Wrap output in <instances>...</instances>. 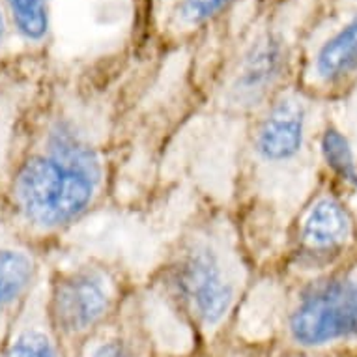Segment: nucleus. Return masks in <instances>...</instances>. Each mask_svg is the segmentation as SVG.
<instances>
[{"mask_svg":"<svg viewBox=\"0 0 357 357\" xmlns=\"http://www.w3.org/2000/svg\"><path fill=\"white\" fill-rule=\"evenodd\" d=\"M169 282L189 312L206 326L227 314L234 301V284L221 257L206 243L189 245L169 270Z\"/></svg>","mask_w":357,"mask_h":357,"instance_id":"nucleus-3","label":"nucleus"},{"mask_svg":"<svg viewBox=\"0 0 357 357\" xmlns=\"http://www.w3.org/2000/svg\"><path fill=\"white\" fill-rule=\"evenodd\" d=\"M34 262L15 249H0V310L6 309L34 279Z\"/></svg>","mask_w":357,"mask_h":357,"instance_id":"nucleus-10","label":"nucleus"},{"mask_svg":"<svg viewBox=\"0 0 357 357\" xmlns=\"http://www.w3.org/2000/svg\"><path fill=\"white\" fill-rule=\"evenodd\" d=\"M318 148L329 172L346 185L357 189V159L342 131L328 123L320 131Z\"/></svg>","mask_w":357,"mask_h":357,"instance_id":"nucleus-9","label":"nucleus"},{"mask_svg":"<svg viewBox=\"0 0 357 357\" xmlns=\"http://www.w3.org/2000/svg\"><path fill=\"white\" fill-rule=\"evenodd\" d=\"M116 277L103 266L81 264L53 279L51 317L64 333L79 335L105 318L114 301Z\"/></svg>","mask_w":357,"mask_h":357,"instance_id":"nucleus-5","label":"nucleus"},{"mask_svg":"<svg viewBox=\"0 0 357 357\" xmlns=\"http://www.w3.org/2000/svg\"><path fill=\"white\" fill-rule=\"evenodd\" d=\"M101 174L100 153L84 133L70 120H56L47 131L45 153L19 167L13 200L32 227L64 229L92 206Z\"/></svg>","mask_w":357,"mask_h":357,"instance_id":"nucleus-1","label":"nucleus"},{"mask_svg":"<svg viewBox=\"0 0 357 357\" xmlns=\"http://www.w3.org/2000/svg\"><path fill=\"white\" fill-rule=\"evenodd\" d=\"M92 357H131V354L120 340H109L105 344H101Z\"/></svg>","mask_w":357,"mask_h":357,"instance_id":"nucleus-14","label":"nucleus"},{"mask_svg":"<svg viewBox=\"0 0 357 357\" xmlns=\"http://www.w3.org/2000/svg\"><path fill=\"white\" fill-rule=\"evenodd\" d=\"M6 357H59L56 348L40 331H24L8 350Z\"/></svg>","mask_w":357,"mask_h":357,"instance_id":"nucleus-12","label":"nucleus"},{"mask_svg":"<svg viewBox=\"0 0 357 357\" xmlns=\"http://www.w3.org/2000/svg\"><path fill=\"white\" fill-rule=\"evenodd\" d=\"M19 32L29 40H40L47 32L45 0H8Z\"/></svg>","mask_w":357,"mask_h":357,"instance_id":"nucleus-11","label":"nucleus"},{"mask_svg":"<svg viewBox=\"0 0 357 357\" xmlns=\"http://www.w3.org/2000/svg\"><path fill=\"white\" fill-rule=\"evenodd\" d=\"M357 219L344 199L333 189L312 197L296 229V255L299 262L314 268L333 266L354 251Z\"/></svg>","mask_w":357,"mask_h":357,"instance_id":"nucleus-4","label":"nucleus"},{"mask_svg":"<svg viewBox=\"0 0 357 357\" xmlns=\"http://www.w3.org/2000/svg\"><path fill=\"white\" fill-rule=\"evenodd\" d=\"M357 73V15L318 49L312 75L324 86H340Z\"/></svg>","mask_w":357,"mask_h":357,"instance_id":"nucleus-8","label":"nucleus"},{"mask_svg":"<svg viewBox=\"0 0 357 357\" xmlns=\"http://www.w3.org/2000/svg\"><path fill=\"white\" fill-rule=\"evenodd\" d=\"M287 329L301 350L357 348V271L339 268L307 284L288 312Z\"/></svg>","mask_w":357,"mask_h":357,"instance_id":"nucleus-2","label":"nucleus"},{"mask_svg":"<svg viewBox=\"0 0 357 357\" xmlns=\"http://www.w3.org/2000/svg\"><path fill=\"white\" fill-rule=\"evenodd\" d=\"M2 36H4V19H2V13H0V41H2Z\"/></svg>","mask_w":357,"mask_h":357,"instance_id":"nucleus-15","label":"nucleus"},{"mask_svg":"<svg viewBox=\"0 0 357 357\" xmlns=\"http://www.w3.org/2000/svg\"><path fill=\"white\" fill-rule=\"evenodd\" d=\"M284 47L275 36H264L251 47L236 75L230 100L243 109H255L270 101L284 70Z\"/></svg>","mask_w":357,"mask_h":357,"instance_id":"nucleus-7","label":"nucleus"},{"mask_svg":"<svg viewBox=\"0 0 357 357\" xmlns=\"http://www.w3.org/2000/svg\"><path fill=\"white\" fill-rule=\"evenodd\" d=\"M309 112V103L298 96H277L264 103L252 137L255 153L271 165L294 161L307 144Z\"/></svg>","mask_w":357,"mask_h":357,"instance_id":"nucleus-6","label":"nucleus"},{"mask_svg":"<svg viewBox=\"0 0 357 357\" xmlns=\"http://www.w3.org/2000/svg\"><path fill=\"white\" fill-rule=\"evenodd\" d=\"M229 2L230 0H182L178 15L182 19V23L197 26L217 15Z\"/></svg>","mask_w":357,"mask_h":357,"instance_id":"nucleus-13","label":"nucleus"}]
</instances>
